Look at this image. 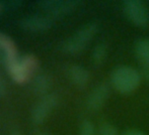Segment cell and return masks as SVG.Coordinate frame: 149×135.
Instances as JSON below:
<instances>
[{"label":"cell","mask_w":149,"mask_h":135,"mask_svg":"<svg viewBox=\"0 0 149 135\" xmlns=\"http://www.w3.org/2000/svg\"><path fill=\"white\" fill-rule=\"evenodd\" d=\"M110 97V88L107 84L97 85L86 99V106L90 111H98L104 106Z\"/></svg>","instance_id":"cell-7"},{"label":"cell","mask_w":149,"mask_h":135,"mask_svg":"<svg viewBox=\"0 0 149 135\" xmlns=\"http://www.w3.org/2000/svg\"><path fill=\"white\" fill-rule=\"evenodd\" d=\"M142 75L149 83V68H142Z\"/></svg>","instance_id":"cell-17"},{"label":"cell","mask_w":149,"mask_h":135,"mask_svg":"<svg viewBox=\"0 0 149 135\" xmlns=\"http://www.w3.org/2000/svg\"><path fill=\"white\" fill-rule=\"evenodd\" d=\"M111 83L120 94L128 95L134 93L140 86L141 75L136 69L121 66L114 69L111 74Z\"/></svg>","instance_id":"cell-1"},{"label":"cell","mask_w":149,"mask_h":135,"mask_svg":"<svg viewBox=\"0 0 149 135\" xmlns=\"http://www.w3.org/2000/svg\"><path fill=\"white\" fill-rule=\"evenodd\" d=\"M0 9H1V6H0Z\"/></svg>","instance_id":"cell-20"},{"label":"cell","mask_w":149,"mask_h":135,"mask_svg":"<svg viewBox=\"0 0 149 135\" xmlns=\"http://www.w3.org/2000/svg\"><path fill=\"white\" fill-rule=\"evenodd\" d=\"M79 135H95L94 134V126L91 121L84 120L80 124L79 128Z\"/></svg>","instance_id":"cell-14"},{"label":"cell","mask_w":149,"mask_h":135,"mask_svg":"<svg viewBox=\"0 0 149 135\" xmlns=\"http://www.w3.org/2000/svg\"><path fill=\"white\" fill-rule=\"evenodd\" d=\"M135 55L142 68H149V37L137 41L135 45Z\"/></svg>","instance_id":"cell-11"},{"label":"cell","mask_w":149,"mask_h":135,"mask_svg":"<svg viewBox=\"0 0 149 135\" xmlns=\"http://www.w3.org/2000/svg\"><path fill=\"white\" fill-rule=\"evenodd\" d=\"M41 7L48 13V17L51 19L62 18L72 13L77 7L76 1H58V0H48L41 1Z\"/></svg>","instance_id":"cell-5"},{"label":"cell","mask_w":149,"mask_h":135,"mask_svg":"<svg viewBox=\"0 0 149 135\" xmlns=\"http://www.w3.org/2000/svg\"><path fill=\"white\" fill-rule=\"evenodd\" d=\"M6 91H7V87H6V83L4 81L2 75L0 74V97L5 96Z\"/></svg>","instance_id":"cell-15"},{"label":"cell","mask_w":149,"mask_h":135,"mask_svg":"<svg viewBox=\"0 0 149 135\" xmlns=\"http://www.w3.org/2000/svg\"><path fill=\"white\" fill-rule=\"evenodd\" d=\"M39 67V61L33 55H26L22 59H17L15 63L7 67L8 73L14 82L17 84H26Z\"/></svg>","instance_id":"cell-3"},{"label":"cell","mask_w":149,"mask_h":135,"mask_svg":"<svg viewBox=\"0 0 149 135\" xmlns=\"http://www.w3.org/2000/svg\"><path fill=\"white\" fill-rule=\"evenodd\" d=\"M97 28L98 25L95 22H91L82 26L62 43V51L68 55H77L81 53L93 38L97 32Z\"/></svg>","instance_id":"cell-2"},{"label":"cell","mask_w":149,"mask_h":135,"mask_svg":"<svg viewBox=\"0 0 149 135\" xmlns=\"http://www.w3.org/2000/svg\"><path fill=\"white\" fill-rule=\"evenodd\" d=\"M22 29L31 32H42L49 30L53 25V19L48 16H30L19 21Z\"/></svg>","instance_id":"cell-8"},{"label":"cell","mask_w":149,"mask_h":135,"mask_svg":"<svg viewBox=\"0 0 149 135\" xmlns=\"http://www.w3.org/2000/svg\"><path fill=\"white\" fill-rule=\"evenodd\" d=\"M12 135H19V134H17V133H14V134H12Z\"/></svg>","instance_id":"cell-19"},{"label":"cell","mask_w":149,"mask_h":135,"mask_svg":"<svg viewBox=\"0 0 149 135\" xmlns=\"http://www.w3.org/2000/svg\"><path fill=\"white\" fill-rule=\"evenodd\" d=\"M123 10L134 25L144 27L149 24V11L143 2L139 0H126L123 2Z\"/></svg>","instance_id":"cell-4"},{"label":"cell","mask_w":149,"mask_h":135,"mask_svg":"<svg viewBox=\"0 0 149 135\" xmlns=\"http://www.w3.org/2000/svg\"><path fill=\"white\" fill-rule=\"evenodd\" d=\"M52 80L47 74H40L31 80V88L35 94H46L51 88Z\"/></svg>","instance_id":"cell-10"},{"label":"cell","mask_w":149,"mask_h":135,"mask_svg":"<svg viewBox=\"0 0 149 135\" xmlns=\"http://www.w3.org/2000/svg\"><path fill=\"white\" fill-rule=\"evenodd\" d=\"M40 135H50V134H46V133H44V134H40Z\"/></svg>","instance_id":"cell-18"},{"label":"cell","mask_w":149,"mask_h":135,"mask_svg":"<svg viewBox=\"0 0 149 135\" xmlns=\"http://www.w3.org/2000/svg\"><path fill=\"white\" fill-rule=\"evenodd\" d=\"M107 53H108V47L104 43H98L94 47L91 53V59L92 63L95 67H100L102 65L107 58Z\"/></svg>","instance_id":"cell-12"},{"label":"cell","mask_w":149,"mask_h":135,"mask_svg":"<svg viewBox=\"0 0 149 135\" xmlns=\"http://www.w3.org/2000/svg\"><path fill=\"white\" fill-rule=\"evenodd\" d=\"M98 135H120L118 129L110 123H102L98 129Z\"/></svg>","instance_id":"cell-13"},{"label":"cell","mask_w":149,"mask_h":135,"mask_svg":"<svg viewBox=\"0 0 149 135\" xmlns=\"http://www.w3.org/2000/svg\"><path fill=\"white\" fill-rule=\"evenodd\" d=\"M69 77L73 84L76 85L77 87L83 88L88 84L90 74L85 68L75 65L69 69Z\"/></svg>","instance_id":"cell-9"},{"label":"cell","mask_w":149,"mask_h":135,"mask_svg":"<svg viewBox=\"0 0 149 135\" xmlns=\"http://www.w3.org/2000/svg\"><path fill=\"white\" fill-rule=\"evenodd\" d=\"M122 135H145L142 131L139 130H128V131L124 132Z\"/></svg>","instance_id":"cell-16"},{"label":"cell","mask_w":149,"mask_h":135,"mask_svg":"<svg viewBox=\"0 0 149 135\" xmlns=\"http://www.w3.org/2000/svg\"><path fill=\"white\" fill-rule=\"evenodd\" d=\"M58 97L55 94H48L42 98V100L33 106L31 112V119L37 124L43 123L52 111L57 106Z\"/></svg>","instance_id":"cell-6"}]
</instances>
